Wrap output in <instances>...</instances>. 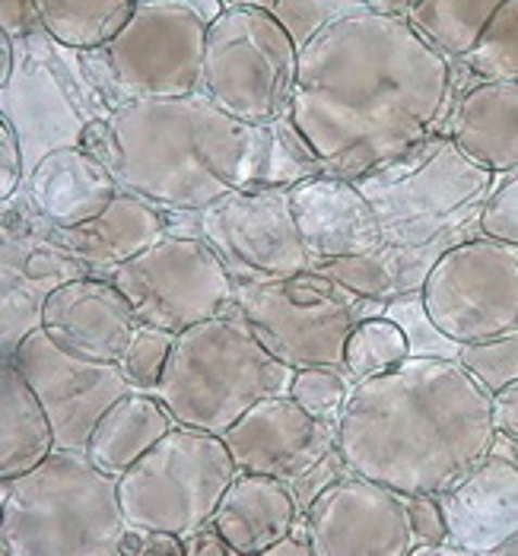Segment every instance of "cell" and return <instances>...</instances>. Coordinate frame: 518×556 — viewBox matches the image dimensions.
<instances>
[{"mask_svg": "<svg viewBox=\"0 0 518 556\" xmlns=\"http://www.w3.org/2000/svg\"><path fill=\"white\" fill-rule=\"evenodd\" d=\"M382 315H389L391 321H397L410 341V356H448L458 359L462 343L445 338L435 321L430 318L424 296L420 293H401L394 300L382 302Z\"/></svg>", "mask_w": 518, "mask_h": 556, "instance_id": "cell-35", "label": "cell"}, {"mask_svg": "<svg viewBox=\"0 0 518 556\" xmlns=\"http://www.w3.org/2000/svg\"><path fill=\"white\" fill-rule=\"evenodd\" d=\"M407 518H410V531H414V547L448 541V525H445L439 496H432V493L407 496Z\"/></svg>", "mask_w": 518, "mask_h": 556, "instance_id": "cell-40", "label": "cell"}, {"mask_svg": "<svg viewBox=\"0 0 518 556\" xmlns=\"http://www.w3.org/2000/svg\"><path fill=\"white\" fill-rule=\"evenodd\" d=\"M480 229H483V236L518 245V169L496 175V185L483 207Z\"/></svg>", "mask_w": 518, "mask_h": 556, "instance_id": "cell-39", "label": "cell"}, {"mask_svg": "<svg viewBox=\"0 0 518 556\" xmlns=\"http://www.w3.org/2000/svg\"><path fill=\"white\" fill-rule=\"evenodd\" d=\"M496 435L493 394L448 356H407L353 382L338 417L346 468L404 496L452 490L493 452Z\"/></svg>", "mask_w": 518, "mask_h": 556, "instance_id": "cell-2", "label": "cell"}, {"mask_svg": "<svg viewBox=\"0 0 518 556\" xmlns=\"http://www.w3.org/2000/svg\"><path fill=\"white\" fill-rule=\"evenodd\" d=\"M325 175V163L315 147L296 128L293 115L267 125L264 163H261V188H293L305 178Z\"/></svg>", "mask_w": 518, "mask_h": 556, "instance_id": "cell-31", "label": "cell"}, {"mask_svg": "<svg viewBox=\"0 0 518 556\" xmlns=\"http://www.w3.org/2000/svg\"><path fill=\"white\" fill-rule=\"evenodd\" d=\"M118 191L122 185L115 172L87 147L51 150L26 175L23 185L26 201L58 229H71L99 216Z\"/></svg>", "mask_w": 518, "mask_h": 556, "instance_id": "cell-22", "label": "cell"}, {"mask_svg": "<svg viewBox=\"0 0 518 556\" xmlns=\"http://www.w3.org/2000/svg\"><path fill=\"white\" fill-rule=\"evenodd\" d=\"M169 232L198 236L226 261L236 283L312 270L290 188H239L201 211H166Z\"/></svg>", "mask_w": 518, "mask_h": 556, "instance_id": "cell-12", "label": "cell"}, {"mask_svg": "<svg viewBox=\"0 0 518 556\" xmlns=\"http://www.w3.org/2000/svg\"><path fill=\"white\" fill-rule=\"evenodd\" d=\"M315 556H410L407 496L346 471L315 493L303 513Z\"/></svg>", "mask_w": 518, "mask_h": 556, "instance_id": "cell-16", "label": "cell"}, {"mask_svg": "<svg viewBox=\"0 0 518 556\" xmlns=\"http://www.w3.org/2000/svg\"><path fill=\"white\" fill-rule=\"evenodd\" d=\"M356 185L379 216L382 255L401 296L420 293L448 249L483 236L480 219L496 175L465 156L448 134H432L359 175Z\"/></svg>", "mask_w": 518, "mask_h": 556, "instance_id": "cell-4", "label": "cell"}, {"mask_svg": "<svg viewBox=\"0 0 518 556\" xmlns=\"http://www.w3.org/2000/svg\"><path fill=\"white\" fill-rule=\"evenodd\" d=\"M300 45L270 7L226 3L207 26L201 92L242 122L293 115Z\"/></svg>", "mask_w": 518, "mask_h": 556, "instance_id": "cell-7", "label": "cell"}, {"mask_svg": "<svg viewBox=\"0 0 518 556\" xmlns=\"http://www.w3.org/2000/svg\"><path fill=\"white\" fill-rule=\"evenodd\" d=\"M458 359L490 394L509 382H518V325L490 341L465 343Z\"/></svg>", "mask_w": 518, "mask_h": 556, "instance_id": "cell-37", "label": "cell"}, {"mask_svg": "<svg viewBox=\"0 0 518 556\" xmlns=\"http://www.w3.org/2000/svg\"><path fill=\"white\" fill-rule=\"evenodd\" d=\"M312 267L346 255H379L382 226L369 198L356 181L338 175H315L290 188Z\"/></svg>", "mask_w": 518, "mask_h": 556, "instance_id": "cell-20", "label": "cell"}, {"mask_svg": "<svg viewBox=\"0 0 518 556\" xmlns=\"http://www.w3.org/2000/svg\"><path fill=\"white\" fill-rule=\"evenodd\" d=\"M312 270L325 274L328 280L341 283L353 296L363 300H394L397 296V277L391 270L389 257L382 255H346L334 261H321Z\"/></svg>", "mask_w": 518, "mask_h": 556, "instance_id": "cell-33", "label": "cell"}, {"mask_svg": "<svg viewBox=\"0 0 518 556\" xmlns=\"http://www.w3.org/2000/svg\"><path fill=\"white\" fill-rule=\"evenodd\" d=\"M424 0H363L366 10L372 13H386V16H410Z\"/></svg>", "mask_w": 518, "mask_h": 556, "instance_id": "cell-46", "label": "cell"}, {"mask_svg": "<svg viewBox=\"0 0 518 556\" xmlns=\"http://www.w3.org/2000/svg\"><path fill=\"white\" fill-rule=\"evenodd\" d=\"M185 556V541L173 531H137L130 528L125 556Z\"/></svg>", "mask_w": 518, "mask_h": 556, "instance_id": "cell-43", "label": "cell"}, {"mask_svg": "<svg viewBox=\"0 0 518 556\" xmlns=\"http://www.w3.org/2000/svg\"><path fill=\"white\" fill-rule=\"evenodd\" d=\"M296 369L274 356L252 325L223 312L175 334L166 372L153 394L175 424L223 435L239 417L270 394H290Z\"/></svg>", "mask_w": 518, "mask_h": 556, "instance_id": "cell-6", "label": "cell"}, {"mask_svg": "<svg viewBox=\"0 0 518 556\" xmlns=\"http://www.w3.org/2000/svg\"><path fill=\"white\" fill-rule=\"evenodd\" d=\"M410 356V341L397 321L389 315H366L356 321L350 341H346L344 369L353 376V382L389 372L397 363Z\"/></svg>", "mask_w": 518, "mask_h": 556, "instance_id": "cell-32", "label": "cell"}, {"mask_svg": "<svg viewBox=\"0 0 518 556\" xmlns=\"http://www.w3.org/2000/svg\"><path fill=\"white\" fill-rule=\"evenodd\" d=\"M303 518L290 483L267 473L239 471L219 500L214 525L236 556H264Z\"/></svg>", "mask_w": 518, "mask_h": 556, "instance_id": "cell-25", "label": "cell"}, {"mask_svg": "<svg viewBox=\"0 0 518 556\" xmlns=\"http://www.w3.org/2000/svg\"><path fill=\"white\" fill-rule=\"evenodd\" d=\"M424 305L455 343L490 341L518 325V245L477 236L432 264Z\"/></svg>", "mask_w": 518, "mask_h": 556, "instance_id": "cell-14", "label": "cell"}, {"mask_svg": "<svg viewBox=\"0 0 518 556\" xmlns=\"http://www.w3.org/2000/svg\"><path fill=\"white\" fill-rule=\"evenodd\" d=\"M448 541L462 556H496L518 538V452L506 435H496L493 452L452 490L439 493Z\"/></svg>", "mask_w": 518, "mask_h": 556, "instance_id": "cell-19", "label": "cell"}, {"mask_svg": "<svg viewBox=\"0 0 518 556\" xmlns=\"http://www.w3.org/2000/svg\"><path fill=\"white\" fill-rule=\"evenodd\" d=\"M236 312L258 341L287 366H344L346 341L359 318L382 315V302L363 300L318 270L236 283Z\"/></svg>", "mask_w": 518, "mask_h": 556, "instance_id": "cell-10", "label": "cell"}, {"mask_svg": "<svg viewBox=\"0 0 518 556\" xmlns=\"http://www.w3.org/2000/svg\"><path fill=\"white\" fill-rule=\"evenodd\" d=\"M236 477L223 435L178 424L118 477L122 509L137 531L188 534L214 518Z\"/></svg>", "mask_w": 518, "mask_h": 556, "instance_id": "cell-9", "label": "cell"}, {"mask_svg": "<svg viewBox=\"0 0 518 556\" xmlns=\"http://www.w3.org/2000/svg\"><path fill=\"white\" fill-rule=\"evenodd\" d=\"M173 343L175 331L137 321L128 346H125V353L118 359V366L125 369L130 386L140 388V391H153L160 386V379L166 372V363H169V353H173Z\"/></svg>", "mask_w": 518, "mask_h": 556, "instance_id": "cell-34", "label": "cell"}, {"mask_svg": "<svg viewBox=\"0 0 518 556\" xmlns=\"http://www.w3.org/2000/svg\"><path fill=\"white\" fill-rule=\"evenodd\" d=\"M442 134L493 175L518 169V80H468L458 74Z\"/></svg>", "mask_w": 518, "mask_h": 556, "instance_id": "cell-23", "label": "cell"}, {"mask_svg": "<svg viewBox=\"0 0 518 556\" xmlns=\"http://www.w3.org/2000/svg\"><path fill=\"white\" fill-rule=\"evenodd\" d=\"M468 80H518V0H506L475 48L455 64Z\"/></svg>", "mask_w": 518, "mask_h": 556, "instance_id": "cell-30", "label": "cell"}, {"mask_svg": "<svg viewBox=\"0 0 518 556\" xmlns=\"http://www.w3.org/2000/svg\"><path fill=\"white\" fill-rule=\"evenodd\" d=\"M166 232H169L166 211L125 188L115 194V201L102 214L87 223L71 226V229L54 226L58 242L80 264H87L92 274H109L122 267L125 261L156 245Z\"/></svg>", "mask_w": 518, "mask_h": 556, "instance_id": "cell-24", "label": "cell"}, {"mask_svg": "<svg viewBox=\"0 0 518 556\" xmlns=\"http://www.w3.org/2000/svg\"><path fill=\"white\" fill-rule=\"evenodd\" d=\"M84 274L92 270L58 242L54 226L23 191L3 201V356L42 328L45 300Z\"/></svg>", "mask_w": 518, "mask_h": 556, "instance_id": "cell-17", "label": "cell"}, {"mask_svg": "<svg viewBox=\"0 0 518 556\" xmlns=\"http://www.w3.org/2000/svg\"><path fill=\"white\" fill-rule=\"evenodd\" d=\"M140 0H39L42 29L64 48L99 51L134 16Z\"/></svg>", "mask_w": 518, "mask_h": 556, "instance_id": "cell-28", "label": "cell"}, {"mask_svg": "<svg viewBox=\"0 0 518 556\" xmlns=\"http://www.w3.org/2000/svg\"><path fill=\"white\" fill-rule=\"evenodd\" d=\"M223 439L239 471L267 473L296 486L338 448V424L312 417L293 394H270Z\"/></svg>", "mask_w": 518, "mask_h": 556, "instance_id": "cell-18", "label": "cell"}, {"mask_svg": "<svg viewBox=\"0 0 518 556\" xmlns=\"http://www.w3.org/2000/svg\"><path fill=\"white\" fill-rule=\"evenodd\" d=\"M105 277L128 296L137 321L175 334L236 308V277L198 236L166 232L156 245Z\"/></svg>", "mask_w": 518, "mask_h": 556, "instance_id": "cell-13", "label": "cell"}, {"mask_svg": "<svg viewBox=\"0 0 518 556\" xmlns=\"http://www.w3.org/2000/svg\"><path fill=\"white\" fill-rule=\"evenodd\" d=\"M26 185V153L16 128L0 115V201H10Z\"/></svg>", "mask_w": 518, "mask_h": 556, "instance_id": "cell-41", "label": "cell"}, {"mask_svg": "<svg viewBox=\"0 0 518 556\" xmlns=\"http://www.w3.org/2000/svg\"><path fill=\"white\" fill-rule=\"evenodd\" d=\"M13 71H16V39L0 33V86L10 84Z\"/></svg>", "mask_w": 518, "mask_h": 556, "instance_id": "cell-47", "label": "cell"}, {"mask_svg": "<svg viewBox=\"0 0 518 556\" xmlns=\"http://www.w3.org/2000/svg\"><path fill=\"white\" fill-rule=\"evenodd\" d=\"M458 67L407 16L356 10L300 48L293 122L325 175L356 181L391 156L442 134Z\"/></svg>", "mask_w": 518, "mask_h": 556, "instance_id": "cell-1", "label": "cell"}, {"mask_svg": "<svg viewBox=\"0 0 518 556\" xmlns=\"http://www.w3.org/2000/svg\"><path fill=\"white\" fill-rule=\"evenodd\" d=\"M181 541H185V556H236L232 544L219 534L214 518L198 525L194 531L181 534Z\"/></svg>", "mask_w": 518, "mask_h": 556, "instance_id": "cell-44", "label": "cell"}, {"mask_svg": "<svg viewBox=\"0 0 518 556\" xmlns=\"http://www.w3.org/2000/svg\"><path fill=\"white\" fill-rule=\"evenodd\" d=\"M175 427L178 424L169 414V407L153 391L134 388L122 401H115L105 410V417L96 424L89 435L87 455L102 471L122 477Z\"/></svg>", "mask_w": 518, "mask_h": 556, "instance_id": "cell-26", "label": "cell"}, {"mask_svg": "<svg viewBox=\"0 0 518 556\" xmlns=\"http://www.w3.org/2000/svg\"><path fill=\"white\" fill-rule=\"evenodd\" d=\"M156 3H181V7H191V10H198L204 20H214V16H219V10L226 7L223 0H156Z\"/></svg>", "mask_w": 518, "mask_h": 556, "instance_id": "cell-48", "label": "cell"}, {"mask_svg": "<svg viewBox=\"0 0 518 556\" xmlns=\"http://www.w3.org/2000/svg\"><path fill=\"white\" fill-rule=\"evenodd\" d=\"M223 3H258V7H274V0H223Z\"/></svg>", "mask_w": 518, "mask_h": 556, "instance_id": "cell-50", "label": "cell"}, {"mask_svg": "<svg viewBox=\"0 0 518 556\" xmlns=\"http://www.w3.org/2000/svg\"><path fill=\"white\" fill-rule=\"evenodd\" d=\"M115 105L92 80L87 54L58 45L48 33L16 39V71L0 86V115L16 128L26 153V175L61 147H84L96 122H109Z\"/></svg>", "mask_w": 518, "mask_h": 556, "instance_id": "cell-8", "label": "cell"}, {"mask_svg": "<svg viewBox=\"0 0 518 556\" xmlns=\"http://www.w3.org/2000/svg\"><path fill=\"white\" fill-rule=\"evenodd\" d=\"M0 556H125L118 477L87 452L54 448L33 471L0 480Z\"/></svg>", "mask_w": 518, "mask_h": 556, "instance_id": "cell-5", "label": "cell"}, {"mask_svg": "<svg viewBox=\"0 0 518 556\" xmlns=\"http://www.w3.org/2000/svg\"><path fill=\"white\" fill-rule=\"evenodd\" d=\"M207 26L181 3L140 0L128 26L99 51H84L92 80L115 105L137 99H175L201 92Z\"/></svg>", "mask_w": 518, "mask_h": 556, "instance_id": "cell-11", "label": "cell"}, {"mask_svg": "<svg viewBox=\"0 0 518 556\" xmlns=\"http://www.w3.org/2000/svg\"><path fill=\"white\" fill-rule=\"evenodd\" d=\"M506 0H424L407 20L448 61H462Z\"/></svg>", "mask_w": 518, "mask_h": 556, "instance_id": "cell-29", "label": "cell"}, {"mask_svg": "<svg viewBox=\"0 0 518 556\" xmlns=\"http://www.w3.org/2000/svg\"><path fill=\"white\" fill-rule=\"evenodd\" d=\"M58 448L54 427L39 394L13 359L0 369V480L20 477L42 465Z\"/></svg>", "mask_w": 518, "mask_h": 556, "instance_id": "cell-27", "label": "cell"}, {"mask_svg": "<svg viewBox=\"0 0 518 556\" xmlns=\"http://www.w3.org/2000/svg\"><path fill=\"white\" fill-rule=\"evenodd\" d=\"M493 424L500 435L518 442V382L493 391Z\"/></svg>", "mask_w": 518, "mask_h": 556, "instance_id": "cell-45", "label": "cell"}, {"mask_svg": "<svg viewBox=\"0 0 518 556\" xmlns=\"http://www.w3.org/2000/svg\"><path fill=\"white\" fill-rule=\"evenodd\" d=\"M350 388H353V376L344 366H305V369H296L290 394L312 417L338 424L346 397H350Z\"/></svg>", "mask_w": 518, "mask_h": 556, "instance_id": "cell-36", "label": "cell"}, {"mask_svg": "<svg viewBox=\"0 0 518 556\" xmlns=\"http://www.w3.org/2000/svg\"><path fill=\"white\" fill-rule=\"evenodd\" d=\"M496 556H518V538H513V541H506L503 547H500V554Z\"/></svg>", "mask_w": 518, "mask_h": 556, "instance_id": "cell-49", "label": "cell"}, {"mask_svg": "<svg viewBox=\"0 0 518 556\" xmlns=\"http://www.w3.org/2000/svg\"><path fill=\"white\" fill-rule=\"evenodd\" d=\"M0 33H7L13 39L42 33L39 0H0Z\"/></svg>", "mask_w": 518, "mask_h": 556, "instance_id": "cell-42", "label": "cell"}, {"mask_svg": "<svg viewBox=\"0 0 518 556\" xmlns=\"http://www.w3.org/2000/svg\"><path fill=\"white\" fill-rule=\"evenodd\" d=\"M3 359H13L29 379L54 427L58 448L71 452H87L89 435L105 417V410L134 391L118 363L74 353L54 341L45 328L26 334Z\"/></svg>", "mask_w": 518, "mask_h": 556, "instance_id": "cell-15", "label": "cell"}, {"mask_svg": "<svg viewBox=\"0 0 518 556\" xmlns=\"http://www.w3.org/2000/svg\"><path fill=\"white\" fill-rule=\"evenodd\" d=\"M267 125L223 112L211 96L137 99L87 130L84 147L118 185L163 211H201L239 188H261Z\"/></svg>", "mask_w": 518, "mask_h": 556, "instance_id": "cell-3", "label": "cell"}, {"mask_svg": "<svg viewBox=\"0 0 518 556\" xmlns=\"http://www.w3.org/2000/svg\"><path fill=\"white\" fill-rule=\"evenodd\" d=\"M270 10L287 26V33L293 36V42L303 48L328 23L341 20L346 13L366 10V7H363V0H274Z\"/></svg>", "mask_w": 518, "mask_h": 556, "instance_id": "cell-38", "label": "cell"}, {"mask_svg": "<svg viewBox=\"0 0 518 556\" xmlns=\"http://www.w3.org/2000/svg\"><path fill=\"white\" fill-rule=\"evenodd\" d=\"M42 328L74 353L118 363L137 328V315L112 277L84 274L45 300Z\"/></svg>", "mask_w": 518, "mask_h": 556, "instance_id": "cell-21", "label": "cell"}]
</instances>
